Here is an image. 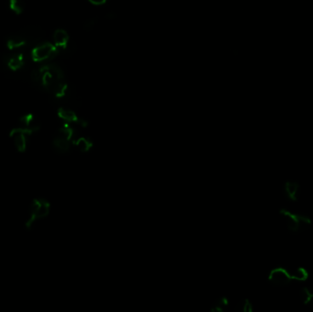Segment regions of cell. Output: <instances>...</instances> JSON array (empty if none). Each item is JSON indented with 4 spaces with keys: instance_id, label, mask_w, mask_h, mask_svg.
Instances as JSON below:
<instances>
[{
    "instance_id": "6da1fadb",
    "label": "cell",
    "mask_w": 313,
    "mask_h": 312,
    "mask_svg": "<svg viewBox=\"0 0 313 312\" xmlns=\"http://www.w3.org/2000/svg\"><path fill=\"white\" fill-rule=\"evenodd\" d=\"M51 203L44 198H35L29 207V217L25 222L27 230H30L37 221L47 218L51 213Z\"/></svg>"
},
{
    "instance_id": "7a4b0ae2",
    "label": "cell",
    "mask_w": 313,
    "mask_h": 312,
    "mask_svg": "<svg viewBox=\"0 0 313 312\" xmlns=\"http://www.w3.org/2000/svg\"><path fill=\"white\" fill-rule=\"evenodd\" d=\"M280 215L284 219L286 226L291 233H301L307 230L312 224V221L307 216L302 215L295 212H291L286 209H281L279 211Z\"/></svg>"
},
{
    "instance_id": "3957f363",
    "label": "cell",
    "mask_w": 313,
    "mask_h": 312,
    "mask_svg": "<svg viewBox=\"0 0 313 312\" xmlns=\"http://www.w3.org/2000/svg\"><path fill=\"white\" fill-rule=\"evenodd\" d=\"M33 134V132L21 126L12 128L9 132V138L11 139L12 144L17 152L25 153L28 150L30 137Z\"/></svg>"
},
{
    "instance_id": "277c9868",
    "label": "cell",
    "mask_w": 313,
    "mask_h": 312,
    "mask_svg": "<svg viewBox=\"0 0 313 312\" xmlns=\"http://www.w3.org/2000/svg\"><path fill=\"white\" fill-rule=\"evenodd\" d=\"M58 53L59 50L56 46L44 42L35 46L30 52V58L36 63H40L53 59Z\"/></svg>"
},
{
    "instance_id": "5b68a950",
    "label": "cell",
    "mask_w": 313,
    "mask_h": 312,
    "mask_svg": "<svg viewBox=\"0 0 313 312\" xmlns=\"http://www.w3.org/2000/svg\"><path fill=\"white\" fill-rule=\"evenodd\" d=\"M269 282L277 287H286L294 280L293 273L283 267H277L271 270L268 276Z\"/></svg>"
},
{
    "instance_id": "8992f818",
    "label": "cell",
    "mask_w": 313,
    "mask_h": 312,
    "mask_svg": "<svg viewBox=\"0 0 313 312\" xmlns=\"http://www.w3.org/2000/svg\"><path fill=\"white\" fill-rule=\"evenodd\" d=\"M19 32L27 41V44L29 47H31L35 44H40V42L43 40L45 36L43 29L36 25L27 26L26 28L19 30Z\"/></svg>"
},
{
    "instance_id": "52a82bcc",
    "label": "cell",
    "mask_w": 313,
    "mask_h": 312,
    "mask_svg": "<svg viewBox=\"0 0 313 312\" xmlns=\"http://www.w3.org/2000/svg\"><path fill=\"white\" fill-rule=\"evenodd\" d=\"M58 117L60 119L63 120L64 123L66 124H71V125H79V126H86V122L83 119H81L80 117L77 115V113L74 112V110L69 106H61L58 109Z\"/></svg>"
},
{
    "instance_id": "ba28073f",
    "label": "cell",
    "mask_w": 313,
    "mask_h": 312,
    "mask_svg": "<svg viewBox=\"0 0 313 312\" xmlns=\"http://www.w3.org/2000/svg\"><path fill=\"white\" fill-rule=\"evenodd\" d=\"M18 123H19V126L31 131L33 133H36V132L40 130V126H41L40 120L33 113L24 114L19 118Z\"/></svg>"
},
{
    "instance_id": "9c48e42d",
    "label": "cell",
    "mask_w": 313,
    "mask_h": 312,
    "mask_svg": "<svg viewBox=\"0 0 313 312\" xmlns=\"http://www.w3.org/2000/svg\"><path fill=\"white\" fill-rule=\"evenodd\" d=\"M52 148L59 154L68 153L73 148V141L69 140L63 136L54 135L52 139Z\"/></svg>"
},
{
    "instance_id": "30bf717a",
    "label": "cell",
    "mask_w": 313,
    "mask_h": 312,
    "mask_svg": "<svg viewBox=\"0 0 313 312\" xmlns=\"http://www.w3.org/2000/svg\"><path fill=\"white\" fill-rule=\"evenodd\" d=\"M73 147L82 153H87L91 151L92 148L94 147V143L92 141L91 138L87 136H76L73 140Z\"/></svg>"
},
{
    "instance_id": "8fae6325",
    "label": "cell",
    "mask_w": 313,
    "mask_h": 312,
    "mask_svg": "<svg viewBox=\"0 0 313 312\" xmlns=\"http://www.w3.org/2000/svg\"><path fill=\"white\" fill-rule=\"evenodd\" d=\"M283 190H284L285 195L287 198L290 199L291 201H297L299 199L301 186L298 182H291V181L285 182Z\"/></svg>"
},
{
    "instance_id": "7c38bea8",
    "label": "cell",
    "mask_w": 313,
    "mask_h": 312,
    "mask_svg": "<svg viewBox=\"0 0 313 312\" xmlns=\"http://www.w3.org/2000/svg\"><path fill=\"white\" fill-rule=\"evenodd\" d=\"M53 41H54V45L57 47L59 51L64 49L70 42L67 31H65L64 29L55 30V32L53 34Z\"/></svg>"
},
{
    "instance_id": "4fadbf2b",
    "label": "cell",
    "mask_w": 313,
    "mask_h": 312,
    "mask_svg": "<svg viewBox=\"0 0 313 312\" xmlns=\"http://www.w3.org/2000/svg\"><path fill=\"white\" fill-rule=\"evenodd\" d=\"M230 309V301L226 297H220L211 305V312H226Z\"/></svg>"
},
{
    "instance_id": "5bb4252c",
    "label": "cell",
    "mask_w": 313,
    "mask_h": 312,
    "mask_svg": "<svg viewBox=\"0 0 313 312\" xmlns=\"http://www.w3.org/2000/svg\"><path fill=\"white\" fill-rule=\"evenodd\" d=\"M8 6L12 11L16 14H21L26 8V4L23 0H9Z\"/></svg>"
},
{
    "instance_id": "9a60e30c",
    "label": "cell",
    "mask_w": 313,
    "mask_h": 312,
    "mask_svg": "<svg viewBox=\"0 0 313 312\" xmlns=\"http://www.w3.org/2000/svg\"><path fill=\"white\" fill-rule=\"evenodd\" d=\"M302 300L305 305L313 307V290L309 288H303L302 290Z\"/></svg>"
},
{
    "instance_id": "2e32d148",
    "label": "cell",
    "mask_w": 313,
    "mask_h": 312,
    "mask_svg": "<svg viewBox=\"0 0 313 312\" xmlns=\"http://www.w3.org/2000/svg\"><path fill=\"white\" fill-rule=\"evenodd\" d=\"M235 311L238 312H253V304L249 300H243L235 307Z\"/></svg>"
},
{
    "instance_id": "e0dca14e",
    "label": "cell",
    "mask_w": 313,
    "mask_h": 312,
    "mask_svg": "<svg viewBox=\"0 0 313 312\" xmlns=\"http://www.w3.org/2000/svg\"><path fill=\"white\" fill-rule=\"evenodd\" d=\"M294 280L297 281H305L309 278V272L303 267H299L292 271Z\"/></svg>"
},
{
    "instance_id": "ac0fdd59",
    "label": "cell",
    "mask_w": 313,
    "mask_h": 312,
    "mask_svg": "<svg viewBox=\"0 0 313 312\" xmlns=\"http://www.w3.org/2000/svg\"><path fill=\"white\" fill-rule=\"evenodd\" d=\"M96 23H97V19H96V18H91V19H89V20L86 21L85 27H86L87 29H90V28L94 27V25H95Z\"/></svg>"
},
{
    "instance_id": "d6986e66",
    "label": "cell",
    "mask_w": 313,
    "mask_h": 312,
    "mask_svg": "<svg viewBox=\"0 0 313 312\" xmlns=\"http://www.w3.org/2000/svg\"><path fill=\"white\" fill-rule=\"evenodd\" d=\"M88 1L96 6H100L106 2V0H88Z\"/></svg>"
},
{
    "instance_id": "ffe728a7",
    "label": "cell",
    "mask_w": 313,
    "mask_h": 312,
    "mask_svg": "<svg viewBox=\"0 0 313 312\" xmlns=\"http://www.w3.org/2000/svg\"></svg>"
}]
</instances>
